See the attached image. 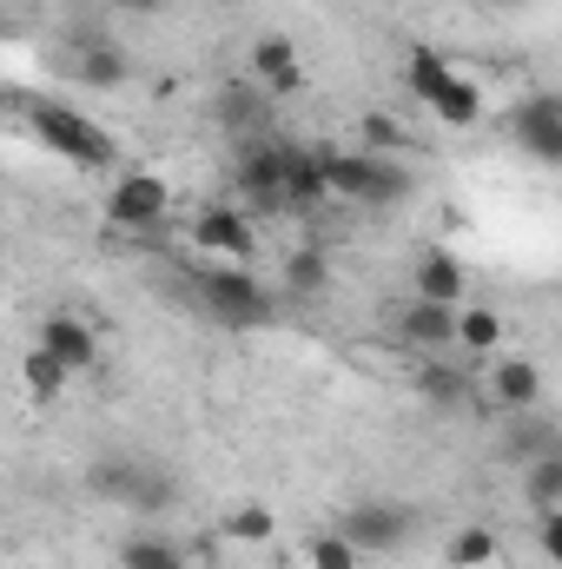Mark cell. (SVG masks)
Segmentation results:
<instances>
[{"instance_id":"6","label":"cell","mask_w":562,"mask_h":569,"mask_svg":"<svg viewBox=\"0 0 562 569\" xmlns=\"http://www.w3.org/2000/svg\"><path fill=\"white\" fill-rule=\"evenodd\" d=\"M165 206H172V192H165L159 172H120L113 192H107V226H120V232H145V226L165 219Z\"/></svg>"},{"instance_id":"30","label":"cell","mask_w":562,"mask_h":569,"mask_svg":"<svg viewBox=\"0 0 562 569\" xmlns=\"http://www.w3.org/2000/svg\"><path fill=\"white\" fill-rule=\"evenodd\" d=\"M550 450H556V437H550L543 425H516L510 430V457H516V463H536V457H550Z\"/></svg>"},{"instance_id":"23","label":"cell","mask_w":562,"mask_h":569,"mask_svg":"<svg viewBox=\"0 0 562 569\" xmlns=\"http://www.w3.org/2000/svg\"><path fill=\"white\" fill-rule=\"evenodd\" d=\"M324 284H331V259H324L318 246H298V252L284 259V291L311 298V291H324Z\"/></svg>"},{"instance_id":"10","label":"cell","mask_w":562,"mask_h":569,"mask_svg":"<svg viewBox=\"0 0 562 569\" xmlns=\"http://www.w3.org/2000/svg\"><path fill=\"white\" fill-rule=\"evenodd\" d=\"M40 351H53L67 371H93V365H100V331H93L87 318H73V311H53V318L40 325Z\"/></svg>"},{"instance_id":"21","label":"cell","mask_w":562,"mask_h":569,"mask_svg":"<svg viewBox=\"0 0 562 569\" xmlns=\"http://www.w3.org/2000/svg\"><path fill=\"white\" fill-rule=\"evenodd\" d=\"M265 100H272V93H265L259 80H232V87L219 93V120H225V127H259V120H265Z\"/></svg>"},{"instance_id":"11","label":"cell","mask_w":562,"mask_h":569,"mask_svg":"<svg viewBox=\"0 0 562 569\" xmlns=\"http://www.w3.org/2000/svg\"><path fill=\"white\" fill-rule=\"evenodd\" d=\"M252 80H259L272 100L304 93V60H298V47H291L284 33H265V40L252 47Z\"/></svg>"},{"instance_id":"32","label":"cell","mask_w":562,"mask_h":569,"mask_svg":"<svg viewBox=\"0 0 562 569\" xmlns=\"http://www.w3.org/2000/svg\"><path fill=\"white\" fill-rule=\"evenodd\" d=\"M120 7H127V13H159L165 0H120Z\"/></svg>"},{"instance_id":"12","label":"cell","mask_w":562,"mask_h":569,"mask_svg":"<svg viewBox=\"0 0 562 569\" xmlns=\"http://www.w3.org/2000/svg\"><path fill=\"white\" fill-rule=\"evenodd\" d=\"M398 345H411V351H443V345H456V311H450V305H430V298H411V305L398 311Z\"/></svg>"},{"instance_id":"3","label":"cell","mask_w":562,"mask_h":569,"mask_svg":"<svg viewBox=\"0 0 562 569\" xmlns=\"http://www.w3.org/2000/svg\"><path fill=\"white\" fill-rule=\"evenodd\" d=\"M87 490L107 497V503H127V510H140V517L172 510V477L152 470V463H140V457H100V463L87 470Z\"/></svg>"},{"instance_id":"19","label":"cell","mask_w":562,"mask_h":569,"mask_svg":"<svg viewBox=\"0 0 562 569\" xmlns=\"http://www.w3.org/2000/svg\"><path fill=\"white\" fill-rule=\"evenodd\" d=\"M443 563L450 569H490L496 563V530H490V523H463V530L443 543Z\"/></svg>"},{"instance_id":"22","label":"cell","mask_w":562,"mask_h":569,"mask_svg":"<svg viewBox=\"0 0 562 569\" xmlns=\"http://www.w3.org/2000/svg\"><path fill=\"white\" fill-rule=\"evenodd\" d=\"M430 113H436L443 127H476V120H483V87L456 73V80H450V93H443V100H436Z\"/></svg>"},{"instance_id":"18","label":"cell","mask_w":562,"mask_h":569,"mask_svg":"<svg viewBox=\"0 0 562 569\" xmlns=\"http://www.w3.org/2000/svg\"><path fill=\"white\" fill-rule=\"evenodd\" d=\"M73 73H80L87 87H127V53H120L113 40H87L80 60H73Z\"/></svg>"},{"instance_id":"28","label":"cell","mask_w":562,"mask_h":569,"mask_svg":"<svg viewBox=\"0 0 562 569\" xmlns=\"http://www.w3.org/2000/svg\"><path fill=\"white\" fill-rule=\"evenodd\" d=\"M358 557H364V550H358L344 530H331V537H311V543H304V563H311V569H358Z\"/></svg>"},{"instance_id":"8","label":"cell","mask_w":562,"mask_h":569,"mask_svg":"<svg viewBox=\"0 0 562 569\" xmlns=\"http://www.w3.org/2000/svg\"><path fill=\"white\" fill-rule=\"evenodd\" d=\"M510 133H516V146H523L530 159L562 166V93H536V100H523L516 120H510Z\"/></svg>"},{"instance_id":"26","label":"cell","mask_w":562,"mask_h":569,"mask_svg":"<svg viewBox=\"0 0 562 569\" xmlns=\"http://www.w3.org/2000/svg\"><path fill=\"white\" fill-rule=\"evenodd\" d=\"M20 378H27V391L47 405V398H60V391H67V378H73V371H67L53 351H40V345H33V351H27V365H20Z\"/></svg>"},{"instance_id":"16","label":"cell","mask_w":562,"mask_h":569,"mask_svg":"<svg viewBox=\"0 0 562 569\" xmlns=\"http://www.w3.org/2000/svg\"><path fill=\"white\" fill-rule=\"evenodd\" d=\"M450 80H456V67H450V60H443L436 47H418V53L404 60V87L418 93L423 107H436V100L450 93Z\"/></svg>"},{"instance_id":"25","label":"cell","mask_w":562,"mask_h":569,"mask_svg":"<svg viewBox=\"0 0 562 569\" xmlns=\"http://www.w3.org/2000/svg\"><path fill=\"white\" fill-rule=\"evenodd\" d=\"M456 345H463V351H496V345H503V318H496L490 305L456 311Z\"/></svg>"},{"instance_id":"31","label":"cell","mask_w":562,"mask_h":569,"mask_svg":"<svg viewBox=\"0 0 562 569\" xmlns=\"http://www.w3.org/2000/svg\"><path fill=\"white\" fill-rule=\"evenodd\" d=\"M536 550H543L550 563H562V510H543V517H536Z\"/></svg>"},{"instance_id":"7","label":"cell","mask_w":562,"mask_h":569,"mask_svg":"<svg viewBox=\"0 0 562 569\" xmlns=\"http://www.w3.org/2000/svg\"><path fill=\"white\" fill-rule=\"evenodd\" d=\"M284 172H291V152L272 140H252L239 159V199L252 212H284Z\"/></svg>"},{"instance_id":"13","label":"cell","mask_w":562,"mask_h":569,"mask_svg":"<svg viewBox=\"0 0 562 569\" xmlns=\"http://www.w3.org/2000/svg\"><path fill=\"white\" fill-rule=\"evenodd\" d=\"M331 199V172H324V152H291V172H284V206L291 212H311Z\"/></svg>"},{"instance_id":"29","label":"cell","mask_w":562,"mask_h":569,"mask_svg":"<svg viewBox=\"0 0 562 569\" xmlns=\"http://www.w3.org/2000/svg\"><path fill=\"white\" fill-rule=\"evenodd\" d=\"M358 140H364V152L398 159V152H404V127H398L391 113H364V120H358Z\"/></svg>"},{"instance_id":"24","label":"cell","mask_w":562,"mask_h":569,"mask_svg":"<svg viewBox=\"0 0 562 569\" xmlns=\"http://www.w3.org/2000/svg\"><path fill=\"white\" fill-rule=\"evenodd\" d=\"M418 391L430 398V405H436V411H450V405H463L470 378H463L456 365H436V358H430V365H418Z\"/></svg>"},{"instance_id":"1","label":"cell","mask_w":562,"mask_h":569,"mask_svg":"<svg viewBox=\"0 0 562 569\" xmlns=\"http://www.w3.org/2000/svg\"><path fill=\"white\" fill-rule=\"evenodd\" d=\"M199 305L225 325V331H252V325H272V311H279V298L265 291V284L252 279L245 266H205L199 272Z\"/></svg>"},{"instance_id":"17","label":"cell","mask_w":562,"mask_h":569,"mask_svg":"<svg viewBox=\"0 0 562 569\" xmlns=\"http://www.w3.org/2000/svg\"><path fill=\"white\" fill-rule=\"evenodd\" d=\"M120 569H185V550L165 530H133L120 543Z\"/></svg>"},{"instance_id":"4","label":"cell","mask_w":562,"mask_h":569,"mask_svg":"<svg viewBox=\"0 0 562 569\" xmlns=\"http://www.w3.org/2000/svg\"><path fill=\"white\" fill-rule=\"evenodd\" d=\"M33 133L53 146V152H67L73 166H93V172H107V166L120 159V146L107 140V127H93V120L73 113V107H33Z\"/></svg>"},{"instance_id":"33","label":"cell","mask_w":562,"mask_h":569,"mask_svg":"<svg viewBox=\"0 0 562 569\" xmlns=\"http://www.w3.org/2000/svg\"><path fill=\"white\" fill-rule=\"evenodd\" d=\"M483 7H516V0H483Z\"/></svg>"},{"instance_id":"5","label":"cell","mask_w":562,"mask_h":569,"mask_svg":"<svg viewBox=\"0 0 562 569\" xmlns=\"http://www.w3.org/2000/svg\"><path fill=\"white\" fill-rule=\"evenodd\" d=\"M364 557H391V550H404L411 543V530H418V510L411 503H398V497H364V503H351L344 510V523H338Z\"/></svg>"},{"instance_id":"15","label":"cell","mask_w":562,"mask_h":569,"mask_svg":"<svg viewBox=\"0 0 562 569\" xmlns=\"http://www.w3.org/2000/svg\"><path fill=\"white\" fill-rule=\"evenodd\" d=\"M418 298H430V305H456V298H463V259L443 252V246H430V252L418 259Z\"/></svg>"},{"instance_id":"9","label":"cell","mask_w":562,"mask_h":569,"mask_svg":"<svg viewBox=\"0 0 562 569\" xmlns=\"http://www.w3.org/2000/svg\"><path fill=\"white\" fill-rule=\"evenodd\" d=\"M192 246L212 252V259H225V266H245L259 239H252V219H245V212H232V206H205V212L192 219Z\"/></svg>"},{"instance_id":"20","label":"cell","mask_w":562,"mask_h":569,"mask_svg":"<svg viewBox=\"0 0 562 569\" xmlns=\"http://www.w3.org/2000/svg\"><path fill=\"white\" fill-rule=\"evenodd\" d=\"M523 497H530L536 517H543V510H562V450L536 457V463H523Z\"/></svg>"},{"instance_id":"2","label":"cell","mask_w":562,"mask_h":569,"mask_svg":"<svg viewBox=\"0 0 562 569\" xmlns=\"http://www.w3.org/2000/svg\"><path fill=\"white\" fill-rule=\"evenodd\" d=\"M324 172H331V199H351V206L411 199V172L384 152H324Z\"/></svg>"},{"instance_id":"27","label":"cell","mask_w":562,"mask_h":569,"mask_svg":"<svg viewBox=\"0 0 562 569\" xmlns=\"http://www.w3.org/2000/svg\"><path fill=\"white\" fill-rule=\"evenodd\" d=\"M272 530H279V517H272L265 503H239V510L225 517V537H232V543H272Z\"/></svg>"},{"instance_id":"14","label":"cell","mask_w":562,"mask_h":569,"mask_svg":"<svg viewBox=\"0 0 562 569\" xmlns=\"http://www.w3.org/2000/svg\"><path fill=\"white\" fill-rule=\"evenodd\" d=\"M490 398H496L503 411H530V405L543 398V371H536L530 358H503V365L490 371Z\"/></svg>"}]
</instances>
